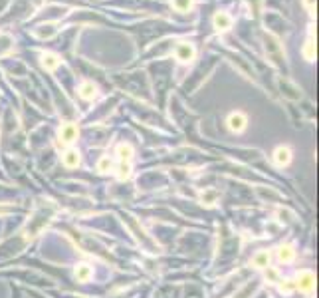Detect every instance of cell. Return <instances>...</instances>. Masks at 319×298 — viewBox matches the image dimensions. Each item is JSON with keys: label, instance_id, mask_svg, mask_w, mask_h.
<instances>
[{"label": "cell", "instance_id": "obj_20", "mask_svg": "<svg viewBox=\"0 0 319 298\" xmlns=\"http://www.w3.org/2000/svg\"><path fill=\"white\" fill-rule=\"evenodd\" d=\"M278 284H280V290L282 292H292L295 288V282L293 280H280Z\"/></svg>", "mask_w": 319, "mask_h": 298}, {"label": "cell", "instance_id": "obj_19", "mask_svg": "<svg viewBox=\"0 0 319 298\" xmlns=\"http://www.w3.org/2000/svg\"><path fill=\"white\" fill-rule=\"evenodd\" d=\"M119 173V179H129V175H131V165L129 163H125V161H121L119 163V169H117Z\"/></svg>", "mask_w": 319, "mask_h": 298}, {"label": "cell", "instance_id": "obj_4", "mask_svg": "<svg viewBox=\"0 0 319 298\" xmlns=\"http://www.w3.org/2000/svg\"><path fill=\"white\" fill-rule=\"evenodd\" d=\"M78 125L76 123H64L62 127H60V141L62 143H66V145H70V143H74L76 139H78Z\"/></svg>", "mask_w": 319, "mask_h": 298}, {"label": "cell", "instance_id": "obj_7", "mask_svg": "<svg viewBox=\"0 0 319 298\" xmlns=\"http://www.w3.org/2000/svg\"><path fill=\"white\" fill-rule=\"evenodd\" d=\"M212 24H214L216 30H230L232 28V16L224 10H220L214 14V18H212Z\"/></svg>", "mask_w": 319, "mask_h": 298}, {"label": "cell", "instance_id": "obj_15", "mask_svg": "<svg viewBox=\"0 0 319 298\" xmlns=\"http://www.w3.org/2000/svg\"><path fill=\"white\" fill-rule=\"evenodd\" d=\"M192 4H194V0H171V6L177 12H188L192 10Z\"/></svg>", "mask_w": 319, "mask_h": 298}, {"label": "cell", "instance_id": "obj_1", "mask_svg": "<svg viewBox=\"0 0 319 298\" xmlns=\"http://www.w3.org/2000/svg\"><path fill=\"white\" fill-rule=\"evenodd\" d=\"M175 58L181 64H190L196 58V48L190 42H179L175 46Z\"/></svg>", "mask_w": 319, "mask_h": 298}, {"label": "cell", "instance_id": "obj_17", "mask_svg": "<svg viewBox=\"0 0 319 298\" xmlns=\"http://www.w3.org/2000/svg\"><path fill=\"white\" fill-rule=\"evenodd\" d=\"M111 169H113V161H111V157L105 155V157H101V159L97 161V171H99V173H109Z\"/></svg>", "mask_w": 319, "mask_h": 298}, {"label": "cell", "instance_id": "obj_22", "mask_svg": "<svg viewBox=\"0 0 319 298\" xmlns=\"http://www.w3.org/2000/svg\"><path fill=\"white\" fill-rule=\"evenodd\" d=\"M303 6L313 14V10H315V0H303Z\"/></svg>", "mask_w": 319, "mask_h": 298}, {"label": "cell", "instance_id": "obj_3", "mask_svg": "<svg viewBox=\"0 0 319 298\" xmlns=\"http://www.w3.org/2000/svg\"><path fill=\"white\" fill-rule=\"evenodd\" d=\"M295 288H299L301 292H311L315 288V274L311 270H301L295 278Z\"/></svg>", "mask_w": 319, "mask_h": 298}, {"label": "cell", "instance_id": "obj_11", "mask_svg": "<svg viewBox=\"0 0 319 298\" xmlns=\"http://www.w3.org/2000/svg\"><path fill=\"white\" fill-rule=\"evenodd\" d=\"M62 161H64V165L68 167V169H74V167H78L80 165V153L76 151V149H68V151L62 155Z\"/></svg>", "mask_w": 319, "mask_h": 298}, {"label": "cell", "instance_id": "obj_13", "mask_svg": "<svg viewBox=\"0 0 319 298\" xmlns=\"http://www.w3.org/2000/svg\"><path fill=\"white\" fill-rule=\"evenodd\" d=\"M91 276H93V268L89 265H78L76 267V278L80 282H87Z\"/></svg>", "mask_w": 319, "mask_h": 298}, {"label": "cell", "instance_id": "obj_5", "mask_svg": "<svg viewBox=\"0 0 319 298\" xmlns=\"http://www.w3.org/2000/svg\"><path fill=\"white\" fill-rule=\"evenodd\" d=\"M274 161L278 167H288L292 161V149L288 145H280L274 151Z\"/></svg>", "mask_w": 319, "mask_h": 298}, {"label": "cell", "instance_id": "obj_12", "mask_svg": "<svg viewBox=\"0 0 319 298\" xmlns=\"http://www.w3.org/2000/svg\"><path fill=\"white\" fill-rule=\"evenodd\" d=\"M252 263H254V267H258V268H268V267H270V253H268V251L256 253L254 259H252Z\"/></svg>", "mask_w": 319, "mask_h": 298}, {"label": "cell", "instance_id": "obj_8", "mask_svg": "<svg viewBox=\"0 0 319 298\" xmlns=\"http://www.w3.org/2000/svg\"><path fill=\"white\" fill-rule=\"evenodd\" d=\"M276 259H278L280 263H284V265L292 263V261L295 259V248L290 246V244H282V246H278V248H276Z\"/></svg>", "mask_w": 319, "mask_h": 298}, {"label": "cell", "instance_id": "obj_21", "mask_svg": "<svg viewBox=\"0 0 319 298\" xmlns=\"http://www.w3.org/2000/svg\"><path fill=\"white\" fill-rule=\"evenodd\" d=\"M266 276H270L274 282H280V280H282L280 274H278V270H274V268H270V267H268V272H266Z\"/></svg>", "mask_w": 319, "mask_h": 298}, {"label": "cell", "instance_id": "obj_14", "mask_svg": "<svg viewBox=\"0 0 319 298\" xmlns=\"http://www.w3.org/2000/svg\"><path fill=\"white\" fill-rule=\"evenodd\" d=\"M218 197H220V193H218L216 189H206V191L200 195L202 203H206V205H214V203L218 201Z\"/></svg>", "mask_w": 319, "mask_h": 298}, {"label": "cell", "instance_id": "obj_2", "mask_svg": "<svg viewBox=\"0 0 319 298\" xmlns=\"http://www.w3.org/2000/svg\"><path fill=\"white\" fill-rule=\"evenodd\" d=\"M226 123H228V129H230L232 133H242V131L248 127V118H246V114H242V112H232V114L228 116Z\"/></svg>", "mask_w": 319, "mask_h": 298}, {"label": "cell", "instance_id": "obj_9", "mask_svg": "<svg viewBox=\"0 0 319 298\" xmlns=\"http://www.w3.org/2000/svg\"><path fill=\"white\" fill-rule=\"evenodd\" d=\"M78 91H80V97H83L85 102H91V99L97 95V86H95L93 82H83V84L78 88Z\"/></svg>", "mask_w": 319, "mask_h": 298}, {"label": "cell", "instance_id": "obj_18", "mask_svg": "<svg viewBox=\"0 0 319 298\" xmlns=\"http://www.w3.org/2000/svg\"><path fill=\"white\" fill-rule=\"evenodd\" d=\"M10 48H12V40H10V36L0 34V54L10 52Z\"/></svg>", "mask_w": 319, "mask_h": 298}, {"label": "cell", "instance_id": "obj_10", "mask_svg": "<svg viewBox=\"0 0 319 298\" xmlns=\"http://www.w3.org/2000/svg\"><path fill=\"white\" fill-rule=\"evenodd\" d=\"M133 155H135V149H133L131 143H119L117 145V157H119V161L129 163L133 159Z\"/></svg>", "mask_w": 319, "mask_h": 298}, {"label": "cell", "instance_id": "obj_16", "mask_svg": "<svg viewBox=\"0 0 319 298\" xmlns=\"http://www.w3.org/2000/svg\"><path fill=\"white\" fill-rule=\"evenodd\" d=\"M303 58L307 62H315V42H313V38H309L303 46Z\"/></svg>", "mask_w": 319, "mask_h": 298}, {"label": "cell", "instance_id": "obj_6", "mask_svg": "<svg viewBox=\"0 0 319 298\" xmlns=\"http://www.w3.org/2000/svg\"><path fill=\"white\" fill-rule=\"evenodd\" d=\"M60 64H62V60H60L56 54H50V52H46V54H42V56H40V66H42L46 72H54V70H58V68H60Z\"/></svg>", "mask_w": 319, "mask_h": 298}]
</instances>
